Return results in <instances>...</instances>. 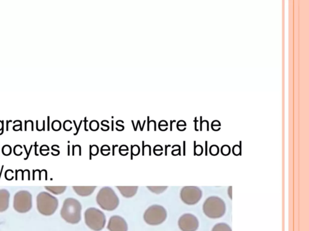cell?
<instances>
[{
  "label": "cell",
  "mask_w": 309,
  "mask_h": 231,
  "mask_svg": "<svg viewBox=\"0 0 309 231\" xmlns=\"http://www.w3.org/2000/svg\"><path fill=\"white\" fill-rule=\"evenodd\" d=\"M82 205L78 200L72 198L66 199L60 210L61 217L67 222L78 223L81 220Z\"/></svg>",
  "instance_id": "cell-1"
},
{
  "label": "cell",
  "mask_w": 309,
  "mask_h": 231,
  "mask_svg": "<svg viewBox=\"0 0 309 231\" xmlns=\"http://www.w3.org/2000/svg\"><path fill=\"white\" fill-rule=\"evenodd\" d=\"M97 203L102 209L113 211L119 205V199L111 187H104L99 190L96 197Z\"/></svg>",
  "instance_id": "cell-2"
},
{
  "label": "cell",
  "mask_w": 309,
  "mask_h": 231,
  "mask_svg": "<svg viewBox=\"0 0 309 231\" xmlns=\"http://www.w3.org/2000/svg\"><path fill=\"white\" fill-rule=\"evenodd\" d=\"M203 211L206 216L211 219H219L226 212V205L220 197H209L203 205Z\"/></svg>",
  "instance_id": "cell-3"
},
{
  "label": "cell",
  "mask_w": 309,
  "mask_h": 231,
  "mask_svg": "<svg viewBox=\"0 0 309 231\" xmlns=\"http://www.w3.org/2000/svg\"><path fill=\"white\" fill-rule=\"evenodd\" d=\"M37 202L38 211L46 216L55 213L59 205L57 199L46 191L41 192L37 196Z\"/></svg>",
  "instance_id": "cell-4"
},
{
  "label": "cell",
  "mask_w": 309,
  "mask_h": 231,
  "mask_svg": "<svg viewBox=\"0 0 309 231\" xmlns=\"http://www.w3.org/2000/svg\"><path fill=\"white\" fill-rule=\"evenodd\" d=\"M84 216L85 223L90 229L99 231L104 228L106 217L101 210L94 207L89 208L85 211Z\"/></svg>",
  "instance_id": "cell-5"
},
{
  "label": "cell",
  "mask_w": 309,
  "mask_h": 231,
  "mask_svg": "<svg viewBox=\"0 0 309 231\" xmlns=\"http://www.w3.org/2000/svg\"><path fill=\"white\" fill-rule=\"evenodd\" d=\"M167 211L162 205H153L145 211L144 220L150 225H159L166 220Z\"/></svg>",
  "instance_id": "cell-6"
},
{
  "label": "cell",
  "mask_w": 309,
  "mask_h": 231,
  "mask_svg": "<svg viewBox=\"0 0 309 231\" xmlns=\"http://www.w3.org/2000/svg\"><path fill=\"white\" fill-rule=\"evenodd\" d=\"M32 207V196L26 190L19 191L14 196V208L19 213H25Z\"/></svg>",
  "instance_id": "cell-7"
},
{
  "label": "cell",
  "mask_w": 309,
  "mask_h": 231,
  "mask_svg": "<svg viewBox=\"0 0 309 231\" xmlns=\"http://www.w3.org/2000/svg\"><path fill=\"white\" fill-rule=\"evenodd\" d=\"M202 197V191L196 186H186L180 192L182 201L187 205H193L198 203Z\"/></svg>",
  "instance_id": "cell-8"
},
{
  "label": "cell",
  "mask_w": 309,
  "mask_h": 231,
  "mask_svg": "<svg viewBox=\"0 0 309 231\" xmlns=\"http://www.w3.org/2000/svg\"><path fill=\"white\" fill-rule=\"evenodd\" d=\"M178 226L182 231H196L199 227V221L192 214H184L179 218Z\"/></svg>",
  "instance_id": "cell-9"
},
{
  "label": "cell",
  "mask_w": 309,
  "mask_h": 231,
  "mask_svg": "<svg viewBox=\"0 0 309 231\" xmlns=\"http://www.w3.org/2000/svg\"><path fill=\"white\" fill-rule=\"evenodd\" d=\"M108 229L110 231H128V226L123 218L113 216L109 219Z\"/></svg>",
  "instance_id": "cell-10"
},
{
  "label": "cell",
  "mask_w": 309,
  "mask_h": 231,
  "mask_svg": "<svg viewBox=\"0 0 309 231\" xmlns=\"http://www.w3.org/2000/svg\"><path fill=\"white\" fill-rule=\"evenodd\" d=\"M10 192L6 189L0 190V213L8 210L9 205Z\"/></svg>",
  "instance_id": "cell-11"
},
{
  "label": "cell",
  "mask_w": 309,
  "mask_h": 231,
  "mask_svg": "<svg viewBox=\"0 0 309 231\" xmlns=\"http://www.w3.org/2000/svg\"><path fill=\"white\" fill-rule=\"evenodd\" d=\"M96 187V186H73V188L77 195L85 197L91 195Z\"/></svg>",
  "instance_id": "cell-12"
},
{
  "label": "cell",
  "mask_w": 309,
  "mask_h": 231,
  "mask_svg": "<svg viewBox=\"0 0 309 231\" xmlns=\"http://www.w3.org/2000/svg\"><path fill=\"white\" fill-rule=\"evenodd\" d=\"M118 190L124 197L130 198L137 194L138 186H117Z\"/></svg>",
  "instance_id": "cell-13"
},
{
  "label": "cell",
  "mask_w": 309,
  "mask_h": 231,
  "mask_svg": "<svg viewBox=\"0 0 309 231\" xmlns=\"http://www.w3.org/2000/svg\"><path fill=\"white\" fill-rule=\"evenodd\" d=\"M48 191L54 195H60L66 190V186H46L45 187Z\"/></svg>",
  "instance_id": "cell-14"
},
{
  "label": "cell",
  "mask_w": 309,
  "mask_h": 231,
  "mask_svg": "<svg viewBox=\"0 0 309 231\" xmlns=\"http://www.w3.org/2000/svg\"><path fill=\"white\" fill-rule=\"evenodd\" d=\"M211 231H232V229L227 223H220L215 224Z\"/></svg>",
  "instance_id": "cell-15"
},
{
  "label": "cell",
  "mask_w": 309,
  "mask_h": 231,
  "mask_svg": "<svg viewBox=\"0 0 309 231\" xmlns=\"http://www.w3.org/2000/svg\"><path fill=\"white\" fill-rule=\"evenodd\" d=\"M147 188L151 191L154 192V194H162L164 190H166L167 187L166 186H164V187H162V186H160V187H153H153H151V186H148Z\"/></svg>",
  "instance_id": "cell-16"
},
{
  "label": "cell",
  "mask_w": 309,
  "mask_h": 231,
  "mask_svg": "<svg viewBox=\"0 0 309 231\" xmlns=\"http://www.w3.org/2000/svg\"><path fill=\"white\" fill-rule=\"evenodd\" d=\"M210 152L212 156H217L219 153V147L215 145L212 146L210 147Z\"/></svg>",
  "instance_id": "cell-17"
},
{
  "label": "cell",
  "mask_w": 309,
  "mask_h": 231,
  "mask_svg": "<svg viewBox=\"0 0 309 231\" xmlns=\"http://www.w3.org/2000/svg\"><path fill=\"white\" fill-rule=\"evenodd\" d=\"M222 153L224 154V156L229 155L230 153V148L228 146H224L222 147Z\"/></svg>",
  "instance_id": "cell-18"
}]
</instances>
